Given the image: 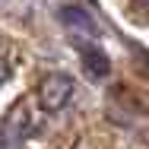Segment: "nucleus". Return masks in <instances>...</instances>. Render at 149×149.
Instances as JSON below:
<instances>
[{"label":"nucleus","instance_id":"1","mask_svg":"<svg viewBox=\"0 0 149 149\" xmlns=\"http://www.w3.org/2000/svg\"><path fill=\"white\" fill-rule=\"evenodd\" d=\"M73 98V79L67 73H48L38 86V102L45 111H60Z\"/></svg>","mask_w":149,"mask_h":149},{"label":"nucleus","instance_id":"2","mask_svg":"<svg viewBox=\"0 0 149 149\" xmlns=\"http://www.w3.org/2000/svg\"><path fill=\"white\" fill-rule=\"evenodd\" d=\"M26 140V105L16 102L0 124V149H22Z\"/></svg>","mask_w":149,"mask_h":149},{"label":"nucleus","instance_id":"3","mask_svg":"<svg viewBox=\"0 0 149 149\" xmlns=\"http://www.w3.org/2000/svg\"><path fill=\"white\" fill-rule=\"evenodd\" d=\"M79 48V60H83V70L89 73L92 79H105L108 73H111V60H108V54L95 45V41H79L76 45Z\"/></svg>","mask_w":149,"mask_h":149},{"label":"nucleus","instance_id":"4","mask_svg":"<svg viewBox=\"0 0 149 149\" xmlns=\"http://www.w3.org/2000/svg\"><path fill=\"white\" fill-rule=\"evenodd\" d=\"M60 19H63V26L73 32L79 41H92V38H95V26H92V19L79 6H63V10H60Z\"/></svg>","mask_w":149,"mask_h":149},{"label":"nucleus","instance_id":"5","mask_svg":"<svg viewBox=\"0 0 149 149\" xmlns=\"http://www.w3.org/2000/svg\"><path fill=\"white\" fill-rule=\"evenodd\" d=\"M10 83V70H6V63H0V89Z\"/></svg>","mask_w":149,"mask_h":149}]
</instances>
